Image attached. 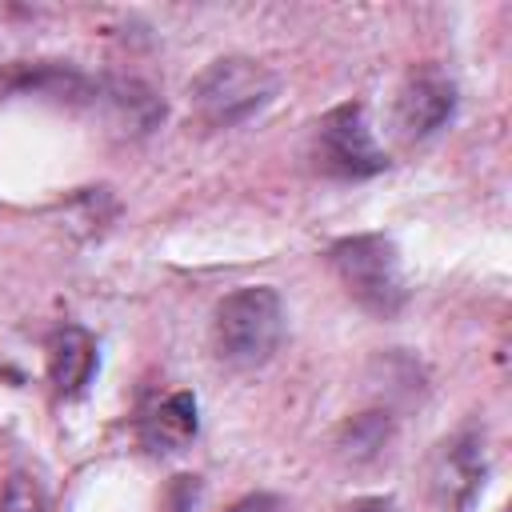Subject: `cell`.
Wrapping results in <instances>:
<instances>
[{
    "mask_svg": "<svg viewBox=\"0 0 512 512\" xmlns=\"http://www.w3.org/2000/svg\"><path fill=\"white\" fill-rule=\"evenodd\" d=\"M276 96V76L248 56H220L192 80V108L208 128L244 124Z\"/></svg>",
    "mask_w": 512,
    "mask_h": 512,
    "instance_id": "cell-3",
    "label": "cell"
},
{
    "mask_svg": "<svg viewBox=\"0 0 512 512\" xmlns=\"http://www.w3.org/2000/svg\"><path fill=\"white\" fill-rule=\"evenodd\" d=\"M392 440V416L380 412V408H368V412H356L340 424L336 432V448L348 464H368L384 452V444Z\"/></svg>",
    "mask_w": 512,
    "mask_h": 512,
    "instance_id": "cell-9",
    "label": "cell"
},
{
    "mask_svg": "<svg viewBox=\"0 0 512 512\" xmlns=\"http://www.w3.org/2000/svg\"><path fill=\"white\" fill-rule=\"evenodd\" d=\"M96 336L80 324H60L48 340V380L60 396H80L96 372Z\"/></svg>",
    "mask_w": 512,
    "mask_h": 512,
    "instance_id": "cell-7",
    "label": "cell"
},
{
    "mask_svg": "<svg viewBox=\"0 0 512 512\" xmlns=\"http://www.w3.org/2000/svg\"><path fill=\"white\" fill-rule=\"evenodd\" d=\"M0 512H52V508H48V496L36 484V476L12 472L4 484V496H0Z\"/></svg>",
    "mask_w": 512,
    "mask_h": 512,
    "instance_id": "cell-10",
    "label": "cell"
},
{
    "mask_svg": "<svg viewBox=\"0 0 512 512\" xmlns=\"http://www.w3.org/2000/svg\"><path fill=\"white\" fill-rule=\"evenodd\" d=\"M344 512H392V500H384V496H364V500L348 504Z\"/></svg>",
    "mask_w": 512,
    "mask_h": 512,
    "instance_id": "cell-13",
    "label": "cell"
},
{
    "mask_svg": "<svg viewBox=\"0 0 512 512\" xmlns=\"http://www.w3.org/2000/svg\"><path fill=\"white\" fill-rule=\"evenodd\" d=\"M196 500H200V480L196 476H176L172 488H168L164 508L168 512H196Z\"/></svg>",
    "mask_w": 512,
    "mask_h": 512,
    "instance_id": "cell-11",
    "label": "cell"
},
{
    "mask_svg": "<svg viewBox=\"0 0 512 512\" xmlns=\"http://www.w3.org/2000/svg\"><path fill=\"white\" fill-rule=\"evenodd\" d=\"M484 436L480 428H464L448 436L432 460V492L444 508H468L484 484Z\"/></svg>",
    "mask_w": 512,
    "mask_h": 512,
    "instance_id": "cell-6",
    "label": "cell"
},
{
    "mask_svg": "<svg viewBox=\"0 0 512 512\" xmlns=\"http://www.w3.org/2000/svg\"><path fill=\"white\" fill-rule=\"evenodd\" d=\"M280 336H284V304L276 288L248 284L220 300L212 320V344L224 364L256 368L280 348Z\"/></svg>",
    "mask_w": 512,
    "mask_h": 512,
    "instance_id": "cell-1",
    "label": "cell"
},
{
    "mask_svg": "<svg viewBox=\"0 0 512 512\" xmlns=\"http://www.w3.org/2000/svg\"><path fill=\"white\" fill-rule=\"evenodd\" d=\"M332 272L344 284V292L372 316H396L408 300L404 288V272H400V256L396 244L388 236H344L328 248Z\"/></svg>",
    "mask_w": 512,
    "mask_h": 512,
    "instance_id": "cell-2",
    "label": "cell"
},
{
    "mask_svg": "<svg viewBox=\"0 0 512 512\" xmlns=\"http://www.w3.org/2000/svg\"><path fill=\"white\" fill-rule=\"evenodd\" d=\"M228 512H288V508H284V500H280V496H268V492H252V496L236 500Z\"/></svg>",
    "mask_w": 512,
    "mask_h": 512,
    "instance_id": "cell-12",
    "label": "cell"
},
{
    "mask_svg": "<svg viewBox=\"0 0 512 512\" xmlns=\"http://www.w3.org/2000/svg\"><path fill=\"white\" fill-rule=\"evenodd\" d=\"M200 416H196V396L192 392H168L164 400H156L144 416H140V444L152 456H168L180 452L196 440Z\"/></svg>",
    "mask_w": 512,
    "mask_h": 512,
    "instance_id": "cell-8",
    "label": "cell"
},
{
    "mask_svg": "<svg viewBox=\"0 0 512 512\" xmlns=\"http://www.w3.org/2000/svg\"><path fill=\"white\" fill-rule=\"evenodd\" d=\"M316 164L340 180H364L388 168L360 104H340L316 124Z\"/></svg>",
    "mask_w": 512,
    "mask_h": 512,
    "instance_id": "cell-4",
    "label": "cell"
},
{
    "mask_svg": "<svg viewBox=\"0 0 512 512\" xmlns=\"http://www.w3.org/2000/svg\"><path fill=\"white\" fill-rule=\"evenodd\" d=\"M456 112V84L440 68H416L396 96V128L404 140H424Z\"/></svg>",
    "mask_w": 512,
    "mask_h": 512,
    "instance_id": "cell-5",
    "label": "cell"
}]
</instances>
